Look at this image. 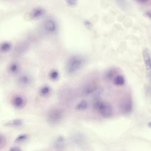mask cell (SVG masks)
<instances>
[{"label":"cell","mask_w":151,"mask_h":151,"mask_svg":"<svg viewBox=\"0 0 151 151\" xmlns=\"http://www.w3.org/2000/svg\"><path fill=\"white\" fill-rule=\"evenodd\" d=\"M32 82V77L29 74H24L19 75L16 79V83L21 87H26L29 86Z\"/></svg>","instance_id":"8992f818"},{"label":"cell","mask_w":151,"mask_h":151,"mask_svg":"<svg viewBox=\"0 0 151 151\" xmlns=\"http://www.w3.org/2000/svg\"><path fill=\"white\" fill-rule=\"evenodd\" d=\"M28 135L26 133H22L19 135L15 139V142L17 143H21L24 142L28 139Z\"/></svg>","instance_id":"ac0fdd59"},{"label":"cell","mask_w":151,"mask_h":151,"mask_svg":"<svg viewBox=\"0 0 151 151\" xmlns=\"http://www.w3.org/2000/svg\"><path fill=\"white\" fill-rule=\"evenodd\" d=\"M9 151H22V150L18 147L13 146L9 149Z\"/></svg>","instance_id":"603a6c76"},{"label":"cell","mask_w":151,"mask_h":151,"mask_svg":"<svg viewBox=\"0 0 151 151\" xmlns=\"http://www.w3.org/2000/svg\"><path fill=\"white\" fill-rule=\"evenodd\" d=\"M85 60L80 56H72L68 60L66 65V70L69 74H74L83 66Z\"/></svg>","instance_id":"6da1fadb"},{"label":"cell","mask_w":151,"mask_h":151,"mask_svg":"<svg viewBox=\"0 0 151 151\" xmlns=\"http://www.w3.org/2000/svg\"><path fill=\"white\" fill-rule=\"evenodd\" d=\"M66 3L69 7H74L78 4V1L76 0H68Z\"/></svg>","instance_id":"7402d4cb"},{"label":"cell","mask_w":151,"mask_h":151,"mask_svg":"<svg viewBox=\"0 0 151 151\" xmlns=\"http://www.w3.org/2000/svg\"><path fill=\"white\" fill-rule=\"evenodd\" d=\"M49 78L52 81H56L59 79L60 74L59 72L56 70H52L49 72Z\"/></svg>","instance_id":"d6986e66"},{"label":"cell","mask_w":151,"mask_h":151,"mask_svg":"<svg viewBox=\"0 0 151 151\" xmlns=\"http://www.w3.org/2000/svg\"><path fill=\"white\" fill-rule=\"evenodd\" d=\"M63 114L62 110L58 108H53L50 110L47 113V121L51 124H55L60 121L63 117Z\"/></svg>","instance_id":"3957f363"},{"label":"cell","mask_w":151,"mask_h":151,"mask_svg":"<svg viewBox=\"0 0 151 151\" xmlns=\"http://www.w3.org/2000/svg\"><path fill=\"white\" fill-rule=\"evenodd\" d=\"M21 69L20 64L16 61L12 62L9 64L8 71L9 73L12 75H16L19 73Z\"/></svg>","instance_id":"8fae6325"},{"label":"cell","mask_w":151,"mask_h":151,"mask_svg":"<svg viewBox=\"0 0 151 151\" xmlns=\"http://www.w3.org/2000/svg\"><path fill=\"white\" fill-rule=\"evenodd\" d=\"M43 28L46 32L50 34H54L58 30V25L53 19L47 18L44 20Z\"/></svg>","instance_id":"277c9868"},{"label":"cell","mask_w":151,"mask_h":151,"mask_svg":"<svg viewBox=\"0 0 151 151\" xmlns=\"http://www.w3.org/2000/svg\"><path fill=\"white\" fill-rule=\"evenodd\" d=\"M95 107L99 114L105 118H108L113 115V108L109 102L98 101L95 104Z\"/></svg>","instance_id":"7a4b0ae2"},{"label":"cell","mask_w":151,"mask_h":151,"mask_svg":"<svg viewBox=\"0 0 151 151\" xmlns=\"http://www.w3.org/2000/svg\"><path fill=\"white\" fill-rule=\"evenodd\" d=\"M145 16L147 17L148 18H151V11L149 10L147 11L146 12H145V14H144Z\"/></svg>","instance_id":"cb8c5ba5"},{"label":"cell","mask_w":151,"mask_h":151,"mask_svg":"<svg viewBox=\"0 0 151 151\" xmlns=\"http://www.w3.org/2000/svg\"><path fill=\"white\" fill-rule=\"evenodd\" d=\"M51 88L47 85H43L39 89V94L42 97H47L51 93Z\"/></svg>","instance_id":"7c38bea8"},{"label":"cell","mask_w":151,"mask_h":151,"mask_svg":"<svg viewBox=\"0 0 151 151\" xmlns=\"http://www.w3.org/2000/svg\"><path fill=\"white\" fill-rule=\"evenodd\" d=\"M121 109L122 113H129L133 109V102L130 97H127L122 100L121 105Z\"/></svg>","instance_id":"52a82bcc"},{"label":"cell","mask_w":151,"mask_h":151,"mask_svg":"<svg viewBox=\"0 0 151 151\" xmlns=\"http://www.w3.org/2000/svg\"><path fill=\"white\" fill-rule=\"evenodd\" d=\"M45 13V10L42 7H36L30 13V16L33 19L37 20L41 18Z\"/></svg>","instance_id":"30bf717a"},{"label":"cell","mask_w":151,"mask_h":151,"mask_svg":"<svg viewBox=\"0 0 151 151\" xmlns=\"http://www.w3.org/2000/svg\"><path fill=\"white\" fill-rule=\"evenodd\" d=\"M117 69L114 68L110 69L105 73V79L109 81L114 79V78L117 75Z\"/></svg>","instance_id":"5bb4252c"},{"label":"cell","mask_w":151,"mask_h":151,"mask_svg":"<svg viewBox=\"0 0 151 151\" xmlns=\"http://www.w3.org/2000/svg\"><path fill=\"white\" fill-rule=\"evenodd\" d=\"M29 44L26 41H22L18 43L14 50V53L15 56H20L24 54L28 50Z\"/></svg>","instance_id":"ba28073f"},{"label":"cell","mask_w":151,"mask_h":151,"mask_svg":"<svg viewBox=\"0 0 151 151\" xmlns=\"http://www.w3.org/2000/svg\"><path fill=\"white\" fill-rule=\"evenodd\" d=\"M83 23L84 26L87 28V29L89 30H91L92 29L93 24L91 20L87 19L84 20L83 21Z\"/></svg>","instance_id":"44dd1931"},{"label":"cell","mask_w":151,"mask_h":151,"mask_svg":"<svg viewBox=\"0 0 151 151\" xmlns=\"http://www.w3.org/2000/svg\"><path fill=\"white\" fill-rule=\"evenodd\" d=\"M11 103L15 108L20 110L25 107L26 105V100L25 98L21 95L16 94L12 98Z\"/></svg>","instance_id":"5b68a950"},{"label":"cell","mask_w":151,"mask_h":151,"mask_svg":"<svg viewBox=\"0 0 151 151\" xmlns=\"http://www.w3.org/2000/svg\"><path fill=\"white\" fill-rule=\"evenodd\" d=\"M125 79L121 74H117L113 79V82L115 85L116 86H122L125 83Z\"/></svg>","instance_id":"e0dca14e"},{"label":"cell","mask_w":151,"mask_h":151,"mask_svg":"<svg viewBox=\"0 0 151 151\" xmlns=\"http://www.w3.org/2000/svg\"><path fill=\"white\" fill-rule=\"evenodd\" d=\"M7 139L4 135L0 134V150L4 148L6 144Z\"/></svg>","instance_id":"ffe728a7"},{"label":"cell","mask_w":151,"mask_h":151,"mask_svg":"<svg viewBox=\"0 0 151 151\" xmlns=\"http://www.w3.org/2000/svg\"><path fill=\"white\" fill-rule=\"evenodd\" d=\"M23 123V121L21 119H14L6 122L4 125L8 127H18L22 126Z\"/></svg>","instance_id":"4fadbf2b"},{"label":"cell","mask_w":151,"mask_h":151,"mask_svg":"<svg viewBox=\"0 0 151 151\" xmlns=\"http://www.w3.org/2000/svg\"><path fill=\"white\" fill-rule=\"evenodd\" d=\"M12 48V43L9 42H4L0 44V51L3 53L9 52Z\"/></svg>","instance_id":"2e32d148"},{"label":"cell","mask_w":151,"mask_h":151,"mask_svg":"<svg viewBox=\"0 0 151 151\" xmlns=\"http://www.w3.org/2000/svg\"><path fill=\"white\" fill-rule=\"evenodd\" d=\"M142 55L146 69L148 73L150 74L151 70V55L149 49L148 48H144L143 50Z\"/></svg>","instance_id":"9c48e42d"},{"label":"cell","mask_w":151,"mask_h":151,"mask_svg":"<svg viewBox=\"0 0 151 151\" xmlns=\"http://www.w3.org/2000/svg\"><path fill=\"white\" fill-rule=\"evenodd\" d=\"M89 107V103L88 102L85 100H81L77 103L75 107V109L77 111H84L87 109Z\"/></svg>","instance_id":"9a60e30c"}]
</instances>
